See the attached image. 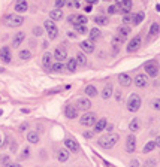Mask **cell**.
<instances>
[{
	"instance_id": "cell-39",
	"label": "cell",
	"mask_w": 160,
	"mask_h": 167,
	"mask_svg": "<svg viewBox=\"0 0 160 167\" xmlns=\"http://www.w3.org/2000/svg\"><path fill=\"white\" fill-rule=\"evenodd\" d=\"M150 35H153V36L159 35V24H157V22H154V24L151 25V28H150Z\"/></svg>"
},
{
	"instance_id": "cell-9",
	"label": "cell",
	"mask_w": 160,
	"mask_h": 167,
	"mask_svg": "<svg viewBox=\"0 0 160 167\" xmlns=\"http://www.w3.org/2000/svg\"><path fill=\"white\" fill-rule=\"evenodd\" d=\"M11 58H12V55H11L9 46H3V48L0 49V60L8 64V63H11Z\"/></svg>"
},
{
	"instance_id": "cell-37",
	"label": "cell",
	"mask_w": 160,
	"mask_h": 167,
	"mask_svg": "<svg viewBox=\"0 0 160 167\" xmlns=\"http://www.w3.org/2000/svg\"><path fill=\"white\" fill-rule=\"evenodd\" d=\"M30 57H32V54H30L29 49H23V51L19 52V58H21V60H29Z\"/></svg>"
},
{
	"instance_id": "cell-7",
	"label": "cell",
	"mask_w": 160,
	"mask_h": 167,
	"mask_svg": "<svg viewBox=\"0 0 160 167\" xmlns=\"http://www.w3.org/2000/svg\"><path fill=\"white\" fill-rule=\"evenodd\" d=\"M139 46H141V36H135L130 40V43L127 45V51L129 52H135V51H138Z\"/></svg>"
},
{
	"instance_id": "cell-2",
	"label": "cell",
	"mask_w": 160,
	"mask_h": 167,
	"mask_svg": "<svg viewBox=\"0 0 160 167\" xmlns=\"http://www.w3.org/2000/svg\"><path fill=\"white\" fill-rule=\"evenodd\" d=\"M23 22H24V18L18 14H11V15H6L3 18V24L8 27H19Z\"/></svg>"
},
{
	"instance_id": "cell-54",
	"label": "cell",
	"mask_w": 160,
	"mask_h": 167,
	"mask_svg": "<svg viewBox=\"0 0 160 167\" xmlns=\"http://www.w3.org/2000/svg\"><path fill=\"white\" fill-rule=\"evenodd\" d=\"M3 72H5V69H3V67H0V73H3Z\"/></svg>"
},
{
	"instance_id": "cell-45",
	"label": "cell",
	"mask_w": 160,
	"mask_h": 167,
	"mask_svg": "<svg viewBox=\"0 0 160 167\" xmlns=\"http://www.w3.org/2000/svg\"><path fill=\"white\" fill-rule=\"evenodd\" d=\"M35 35L36 36H40V35H42V28H40V27H36L35 28Z\"/></svg>"
},
{
	"instance_id": "cell-47",
	"label": "cell",
	"mask_w": 160,
	"mask_h": 167,
	"mask_svg": "<svg viewBox=\"0 0 160 167\" xmlns=\"http://www.w3.org/2000/svg\"><path fill=\"white\" fill-rule=\"evenodd\" d=\"M27 154H29V148L24 149V152H23V158H27Z\"/></svg>"
},
{
	"instance_id": "cell-44",
	"label": "cell",
	"mask_w": 160,
	"mask_h": 167,
	"mask_svg": "<svg viewBox=\"0 0 160 167\" xmlns=\"http://www.w3.org/2000/svg\"><path fill=\"white\" fill-rule=\"evenodd\" d=\"M66 5V0H55V8H61Z\"/></svg>"
},
{
	"instance_id": "cell-53",
	"label": "cell",
	"mask_w": 160,
	"mask_h": 167,
	"mask_svg": "<svg viewBox=\"0 0 160 167\" xmlns=\"http://www.w3.org/2000/svg\"><path fill=\"white\" fill-rule=\"evenodd\" d=\"M154 108H156V109H159V100H156V102H154Z\"/></svg>"
},
{
	"instance_id": "cell-28",
	"label": "cell",
	"mask_w": 160,
	"mask_h": 167,
	"mask_svg": "<svg viewBox=\"0 0 160 167\" xmlns=\"http://www.w3.org/2000/svg\"><path fill=\"white\" fill-rule=\"evenodd\" d=\"M139 129H141V122H139V119H138V118L132 119V122H130V130L135 133V131H138Z\"/></svg>"
},
{
	"instance_id": "cell-46",
	"label": "cell",
	"mask_w": 160,
	"mask_h": 167,
	"mask_svg": "<svg viewBox=\"0 0 160 167\" xmlns=\"http://www.w3.org/2000/svg\"><path fill=\"white\" fill-rule=\"evenodd\" d=\"M84 136L89 139V137H93V131H87V133H84Z\"/></svg>"
},
{
	"instance_id": "cell-35",
	"label": "cell",
	"mask_w": 160,
	"mask_h": 167,
	"mask_svg": "<svg viewBox=\"0 0 160 167\" xmlns=\"http://www.w3.org/2000/svg\"><path fill=\"white\" fill-rule=\"evenodd\" d=\"M154 148H156V142H148V143L144 146V152H145V154H148V152H151Z\"/></svg>"
},
{
	"instance_id": "cell-41",
	"label": "cell",
	"mask_w": 160,
	"mask_h": 167,
	"mask_svg": "<svg viewBox=\"0 0 160 167\" xmlns=\"http://www.w3.org/2000/svg\"><path fill=\"white\" fill-rule=\"evenodd\" d=\"M123 22H124V24H129V22H132V15H130V12L124 14V17H123Z\"/></svg>"
},
{
	"instance_id": "cell-26",
	"label": "cell",
	"mask_w": 160,
	"mask_h": 167,
	"mask_svg": "<svg viewBox=\"0 0 160 167\" xmlns=\"http://www.w3.org/2000/svg\"><path fill=\"white\" fill-rule=\"evenodd\" d=\"M144 19V12H138V14H135V15H132V22L133 24H141Z\"/></svg>"
},
{
	"instance_id": "cell-49",
	"label": "cell",
	"mask_w": 160,
	"mask_h": 167,
	"mask_svg": "<svg viewBox=\"0 0 160 167\" xmlns=\"http://www.w3.org/2000/svg\"><path fill=\"white\" fill-rule=\"evenodd\" d=\"M26 127H27V124H23V125L19 127V131H24L26 130Z\"/></svg>"
},
{
	"instance_id": "cell-11",
	"label": "cell",
	"mask_w": 160,
	"mask_h": 167,
	"mask_svg": "<svg viewBox=\"0 0 160 167\" xmlns=\"http://www.w3.org/2000/svg\"><path fill=\"white\" fill-rule=\"evenodd\" d=\"M79 46H81V49H82L84 52H87V54L94 52V43H93V40H82Z\"/></svg>"
},
{
	"instance_id": "cell-17",
	"label": "cell",
	"mask_w": 160,
	"mask_h": 167,
	"mask_svg": "<svg viewBox=\"0 0 160 167\" xmlns=\"http://www.w3.org/2000/svg\"><path fill=\"white\" fill-rule=\"evenodd\" d=\"M93 125H94V133H100L102 130H105V127H106V119L105 118L96 119V122Z\"/></svg>"
},
{
	"instance_id": "cell-27",
	"label": "cell",
	"mask_w": 160,
	"mask_h": 167,
	"mask_svg": "<svg viewBox=\"0 0 160 167\" xmlns=\"http://www.w3.org/2000/svg\"><path fill=\"white\" fill-rule=\"evenodd\" d=\"M111 95H112V85L108 84L106 87L103 88V91H102V97H103V99H109Z\"/></svg>"
},
{
	"instance_id": "cell-50",
	"label": "cell",
	"mask_w": 160,
	"mask_h": 167,
	"mask_svg": "<svg viewBox=\"0 0 160 167\" xmlns=\"http://www.w3.org/2000/svg\"><path fill=\"white\" fill-rule=\"evenodd\" d=\"M87 3L89 5H94V3H97V0H87Z\"/></svg>"
},
{
	"instance_id": "cell-6",
	"label": "cell",
	"mask_w": 160,
	"mask_h": 167,
	"mask_svg": "<svg viewBox=\"0 0 160 167\" xmlns=\"http://www.w3.org/2000/svg\"><path fill=\"white\" fill-rule=\"evenodd\" d=\"M145 72L150 75V76H157V73H159L157 63H156V61H148V63H145Z\"/></svg>"
},
{
	"instance_id": "cell-48",
	"label": "cell",
	"mask_w": 160,
	"mask_h": 167,
	"mask_svg": "<svg viewBox=\"0 0 160 167\" xmlns=\"http://www.w3.org/2000/svg\"><path fill=\"white\" fill-rule=\"evenodd\" d=\"M2 163H5V164L9 163V158H8V157H3V158H2Z\"/></svg>"
},
{
	"instance_id": "cell-34",
	"label": "cell",
	"mask_w": 160,
	"mask_h": 167,
	"mask_svg": "<svg viewBox=\"0 0 160 167\" xmlns=\"http://www.w3.org/2000/svg\"><path fill=\"white\" fill-rule=\"evenodd\" d=\"M85 94L90 95V97H94V95H97V90H96L93 85H87V87H85Z\"/></svg>"
},
{
	"instance_id": "cell-31",
	"label": "cell",
	"mask_w": 160,
	"mask_h": 167,
	"mask_svg": "<svg viewBox=\"0 0 160 167\" xmlns=\"http://www.w3.org/2000/svg\"><path fill=\"white\" fill-rule=\"evenodd\" d=\"M75 30H76L79 35H87V33H89L85 24H76V25H75Z\"/></svg>"
},
{
	"instance_id": "cell-52",
	"label": "cell",
	"mask_w": 160,
	"mask_h": 167,
	"mask_svg": "<svg viewBox=\"0 0 160 167\" xmlns=\"http://www.w3.org/2000/svg\"><path fill=\"white\" fill-rule=\"evenodd\" d=\"M105 129H106L108 131H112L114 130V125H108V127H105Z\"/></svg>"
},
{
	"instance_id": "cell-3",
	"label": "cell",
	"mask_w": 160,
	"mask_h": 167,
	"mask_svg": "<svg viewBox=\"0 0 160 167\" xmlns=\"http://www.w3.org/2000/svg\"><path fill=\"white\" fill-rule=\"evenodd\" d=\"M141 108V97L138 94H132L127 100V109L130 112H138Z\"/></svg>"
},
{
	"instance_id": "cell-15",
	"label": "cell",
	"mask_w": 160,
	"mask_h": 167,
	"mask_svg": "<svg viewBox=\"0 0 160 167\" xmlns=\"http://www.w3.org/2000/svg\"><path fill=\"white\" fill-rule=\"evenodd\" d=\"M118 82H120L121 87H129L132 84V79H130V76L127 73H120L118 75Z\"/></svg>"
},
{
	"instance_id": "cell-5",
	"label": "cell",
	"mask_w": 160,
	"mask_h": 167,
	"mask_svg": "<svg viewBox=\"0 0 160 167\" xmlns=\"http://www.w3.org/2000/svg\"><path fill=\"white\" fill-rule=\"evenodd\" d=\"M45 28H47V32H48L50 39H55V37L58 36V28H57V25L54 24L53 19H47V21H45Z\"/></svg>"
},
{
	"instance_id": "cell-40",
	"label": "cell",
	"mask_w": 160,
	"mask_h": 167,
	"mask_svg": "<svg viewBox=\"0 0 160 167\" xmlns=\"http://www.w3.org/2000/svg\"><path fill=\"white\" fill-rule=\"evenodd\" d=\"M89 22V19H87V17H84V15H78L76 17V24H87ZM75 24V25H76Z\"/></svg>"
},
{
	"instance_id": "cell-10",
	"label": "cell",
	"mask_w": 160,
	"mask_h": 167,
	"mask_svg": "<svg viewBox=\"0 0 160 167\" xmlns=\"http://www.w3.org/2000/svg\"><path fill=\"white\" fill-rule=\"evenodd\" d=\"M135 149H136V139L133 134H130L126 140V151L132 154V152H135Z\"/></svg>"
},
{
	"instance_id": "cell-33",
	"label": "cell",
	"mask_w": 160,
	"mask_h": 167,
	"mask_svg": "<svg viewBox=\"0 0 160 167\" xmlns=\"http://www.w3.org/2000/svg\"><path fill=\"white\" fill-rule=\"evenodd\" d=\"M99 37H100L99 28H91V30H90V40H97Z\"/></svg>"
},
{
	"instance_id": "cell-56",
	"label": "cell",
	"mask_w": 160,
	"mask_h": 167,
	"mask_svg": "<svg viewBox=\"0 0 160 167\" xmlns=\"http://www.w3.org/2000/svg\"><path fill=\"white\" fill-rule=\"evenodd\" d=\"M108 2H109V0H108Z\"/></svg>"
},
{
	"instance_id": "cell-21",
	"label": "cell",
	"mask_w": 160,
	"mask_h": 167,
	"mask_svg": "<svg viewBox=\"0 0 160 167\" xmlns=\"http://www.w3.org/2000/svg\"><path fill=\"white\" fill-rule=\"evenodd\" d=\"M94 22L96 24H100V25H106L108 22H109V19H108L106 15H96L94 17Z\"/></svg>"
},
{
	"instance_id": "cell-13",
	"label": "cell",
	"mask_w": 160,
	"mask_h": 167,
	"mask_svg": "<svg viewBox=\"0 0 160 167\" xmlns=\"http://www.w3.org/2000/svg\"><path fill=\"white\" fill-rule=\"evenodd\" d=\"M51 64H53V55L50 52H47L45 55L42 57V66L45 70H50L51 69Z\"/></svg>"
},
{
	"instance_id": "cell-19",
	"label": "cell",
	"mask_w": 160,
	"mask_h": 167,
	"mask_svg": "<svg viewBox=\"0 0 160 167\" xmlns=\"http://www.w3.org/2000/svg\"><path fill=\"white\" fill-rule=\"evenodd\" d=\"M15 11L17 12H26L27 11V2L26 0H18L15 5Z\"/></svg>"
},
{
	"instance_id": "cell-1",
	"label": "cell",
	"mask_w": 160,
	"mask_h": 167,
	"mask_svg": "<svg viewBox=\"0 0 160 167\" xmlns=\"http://www.w3.org/2000/svg\"><path fill=\"white\" fill-rule=\"evenodd\" d=\"M118 139H120V136H118L117 133H111V134L103 136V137L99 139V145L105 149H111L117 142H118Z\"/></svg>"
},
{
	"instance_id": "cell-16",
	"label": "cell",
	"mask_w": 160,
	"mask_h": 167,
	"mask_svg": "<svg viewBox=\"0 0 160 167\" xmlns=\"http://www.w3.org/2000/svg\"><path fill=\"white\" fill-rule=\"evenodd\" d=\"M64 113H66V116H68V118L73 119V118H76V116H78V109H76V106H72V105H69V106H66Z\"/></svg>"
},
{
	"instance_id": "cell-38",
	"label": "cell",
	"mask_w": 160,
	"mask_h": 167,
	"mask_svg": "<svg viewBox=\"0 0 160 167\" xmlns=\"http://www.w3.org/2000/svg\"><path fill=\"white\" fill-rule=\"evenodd\" d=\"M66 5H68L69 8H79V6H81L79 0H66Z\"/></svg>"
},
{
	"instance_id": "cell-30",
	"label": "cell",
	"mask_w": 160,
	"mask_h": 167,
	"mask_svg": "<svg viewBox=\"0 0 160 167\" xmlns=\"http://www.w3.org/2000/svg\"><path fill=\"white\" fill-rule=\"evenodd\" d=\"M27 140H29L30 143H37V142H39V136H37V133H35V131L29 133V134H27Z\"/></svg>"
},
{
	"instance_id": "cell-51",
	"label": "cell",
	"mask_w": 160,
	"mask_h": 167,
	"mask_svg": "<svg viewBox=\"0 0 160 167\" xmlns=\"http://www.w3.org/2000/svg\"><path fill=\"white\" fill-rule=\"evenodd\" d=\"M85 12H91V5H89V6H85Z\"/></svg>"
},
{
	"instance_id": "cell-4",
	"label": "cell",
	"mask_w": 160,
	"mask_h": 167,
	"mask_svg": "<svg viewBox=\"0 0 160 167\" xmlns=\"http://www.w3.org/2000/svg\"><path fill=\"white\" fill-rule=\"evenodd\" d=\"M96 119H97L96 113H93V112H87V113H84V115L81 116L79 122H81L82 125H85V127H90V125H93V124L96 122Z\"/></svg>"
},
{
	"instance_id": "cell-32",
	"label": "cell",
	"mask_w": 160,
	"mask_h": 167,
	"mask_svg": "<svg viewBox=\"0 0 160 167\" xmlns=\"http://www.w3.org/2000/svg\"><path fill=\"white\" fill-rule=\"evenodd\" d=\"M50 70H54V72H63V70H64V66L61 64V61H58V63H53Z\"/></svg>"
},
{
	"instance_id": "cell-20",
	"label": "cell",
	"mask_w": 160,
	"mask_h": 167,
	"mask_svg": "<svg viewBox=\"0 0 160 167\" xmlns=\"http://www.w3.org/2000/svg\"><path fill=\"white\" fill-rule=\"evenodd\" d=\"M50 17H51V19H54V21H58V19L63 18V12L57 8V9H54V11L50 12Z\"/></svg>"
},
{
	"instance_id": "cell-14",
	"label": "cell",
	"mask_w": 160,
	"mask_h": 167,
	"mask_svg": "<svg viewBox=\"0 0 160 167\" xmlns=\"http://www.w3.org/2000/svg\"><path fill=\"white\" fill-rule=\"evenodd\" d=\"M147 84H148V78H147L145 75H138V76L135 78V85H136V87L144 88V87H147Z\"/></svg>"
},
{
	"instance_id": "cell-42",
	"label": "cell",
	"mask_w": 160,
	"mask_h": 167,
	"mask_svg": "<svg viewBox=\"0 0 160 167\" xmlns=\"http://www.w3.org/2000/svg\"><path fill=\"white\" fill-rule=\"evenodd\" d=\"M76 17H78V15H71V17H68V22H71L72 25H75V24H76Z\"/></svg>"
},
{
	"instance_id": "cell-43",
	"label": "cell",
	"mask_w": 160,
	"mask_h": 167,
	"mask_svg": "<svg viewBox=\"0 0 160 167\" xmlns=\"http://www.w3.org/2000/svg\"><path fill=\"white\" fill-rule=\"evenodd\" d=\"M108 14H109V15H114V14H117V8H115V5L109 6V9H108Z\"/></svg>"
},
{
	"instance_id": "cell-36",
	"label": "cell",
	"mask_w": 160,
	"mask_h": 167,
	"mask_svg": "<svg viewBox=\"0 0 160 167\" xmlns=\"http://www.w3.org/2000/svg\"><path fill=\"white\" fill-rule=\"evenodd\" d=\"M123 42H124V37H121L120 35H117V36L112 39V45H114V46H118V45H121Z\"/></svg>"
},
{
	"instance_id": "cell-24",
	"label": "cell",
	"mask_w": 160,
	"mask_h": 167,
	"mask_svg": "<svg viewBox=\"0 0 160 167\" xmlns=\"http://www.w3.org/2000/svg\"><path fill=\"white\" fill-rule=\"evenodd\" d=\"M64 145H66V148L71 149V151H78V143L75 140H72V139H66Z\"/></svg>"
},
{
	"instance_id": "cell-8",
	"label": "cell",
	"mask_w": 160,
	"mask_h": 167,
	"mask_svg": "<svg viewBox=\"0 0 160 167\" xmlns=\"http://www.w3.org/2000/svg\"><path fill=\"white\" fill-rule=\"evenodd\" d=\"M54 57L57 58V61H64V60L68 58V52H66V49L63 48V45H60V46H57V48H55V51H54Z\"/></svg>"
},
{
	"instance_id": "cell-55",
	"label": "cell",
	"mask_w": 160,
	"mask_h": 167,
	"mask_svg": "<svg viewBox=\"0 0 160 167\" xmlns=\"http://www.w3.org/2000/svg\"><path fill=\"white\" fill-rule=\"evenodd\" d=\"M0 115H2V109H0Z\"/></svg>"
},
{
	"instance_id": "cell-25",
	"label": "cell",
	"mask_w": 160,
	"mask_h": 167,
	"mask_svg": "<svg viewBox=\"0 0 160 167\" xmlns=\"http://www.w3.org/2000/svg\"><path fill=\"white\" fill-rule=\"evenodd\" d=\"M76 66H78V64H76V60H75V58H69V60H68V64H66V69H68L69 72H75V70H76Z\"/></svg>"
},
{
	"instance_id": "cell-22",
	"label": "cell",
	"mask_w": 160,
	"mask_h": 167,
	"mask_svg": "<svg viewBox=\"0 0 160 167\" xmlns=\"http://www.w3.org/2000/svg\"><path fill=\"white\" fill-rule=\"evenodd\" d=\"M24 37H26V33L19 32V33H18V35H15V37H14L12 45H14V46H19V45H21V42L24 40Z\"/></svg>"
},
{
	"instance_id": "cell-18",
	"label": "cell",
	"mask_w": 160,
	"mask_h": 167,
	"mask_svg": "<svg viewBox=\"0 0 160 167\" xmlns=\"http://www.w3.org/2000/svg\"><path fill=\"white\" fill-rule=\"evenodd\" d=\"M57 158H58V161H61V163L68 161V160H69V152H68V149H60Z\"/></svg>"
},
{
	"instance_id": "cell-12",
	"label": "cell",
	"mask_w": 160,
	"mask_h": 167,
	"mask_svg": "<svg viewBox=\"0 0 160 167\" xmlns=\"http://www.w3.org/2000/svg\"><path fill=\"white\" fill-rule=\"evenodd\" d=\"M91 103H90L89 99H78L76 100V109H81V111H87L90 109Z\"/></svg>"
},
{
	"instance_id": "cell-29",
	"label": "cell",
	"mask_w": 160,
	"mask_h": 167,
	"mask_svg": "<svg viewBox=\"0 0 160 167\" xmlns=\"http://www.w3.org/2000/svg\"><path fill=\"white\" fill-rule=\"evenodd\" d=\"M75 60H76V64H78V66H84V64L87 63V58H85V55H84L82 52H79L78 55L75 57Z\"/></svg>"
},
{
	"instance_id": "cell-23",
	"label": "cell",
	"mask_w": 160,
	"mask_h": 167,
	"mask_svg": "<svg viewBox=\"0 0 160 167\" xmlns=\"http://www.w3.org/2000/svg\"><path fill=\"white\" fill-rule=\"evenodd\" d=\"M130 32H132V30H130V27H127L126 24H124V25H121V27L118 28V35H120L121 37H124V39L130 35Z\"/></svg>"
}]
</instances>
